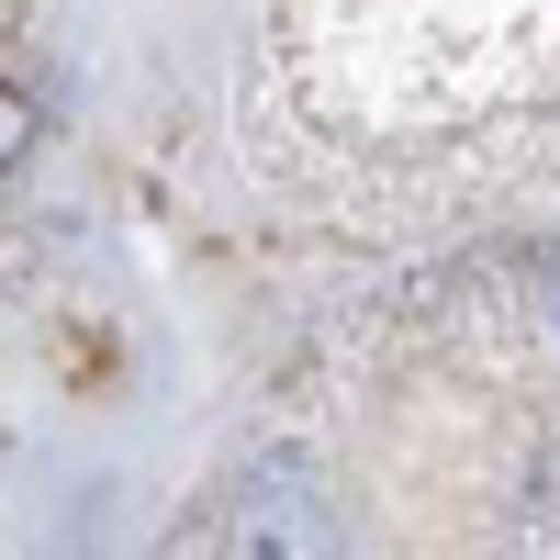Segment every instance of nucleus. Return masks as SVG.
I'll return each instance as SVG.
<instances>
[{
    "mask_svg": "<svg viewBox=\"0 0 560 560\" xmlns=\"http://www.w3.org/2000/svg\"><path fill=\"white\" fill-rule=\"evenodd\" d=\"M224 560H337V504H325L314 459H258L236 482V516H224Z\"/></svg>",
    "mask_w": 560,
    "mask_h": 560,
    "instance_id": "f257e3e1",
    "label": "nucleus"
}]
</instances>
